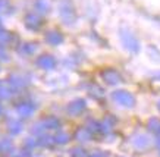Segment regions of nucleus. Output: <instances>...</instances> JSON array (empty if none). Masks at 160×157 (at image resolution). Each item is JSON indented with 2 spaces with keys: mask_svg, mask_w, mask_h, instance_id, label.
<instances>
[{
  "mask_svg": "<svg viewBox=\"0 0 160 157\" xmlns=\"http://www.w3.org/2000/svg\"><path fill=\"white\" fill-rule=\"evenodd\" d=\"M0 151L3 153L12 151V142H10V140H2L0 141Z\"/></svg>",
  "mask_w": 160,
  "mask_h": 157,
  "instance_id": "obj_24",
  "label": "nucleus"
},
{
  "mask_svg": "<svg viewBox=\"0 0 160 157\" xmlns=\"http://www.w3.org/2000/svg\"><path fill=\"white\" fill-rule=\"evenodd\" d=\"M2 113H3V106H2V103H0V116H2Z\"/></svg>",
  "mask_w": 160,
  "mask_h": 157,
  "instance_id": "obj_33",
  "label": "nucleus"
},
{
  "mask_svg": "<svg viewBox=\"0 0 160 157\" xmlns=\"http://www.w3.org/2000/svg\"><path fill=\"white\" fill-rule=\"evenodd\" d=\"M34 7L38 13H47L50 9V2L49 0H35Z\"/></svg>",
  "mask_w": 160,
  "mask_h": 157,
  "instance_id": "obj_16",
  "label": "nucleus"
},
{
  "mask_svg": "<svg viewBox=\"0 0 160 157\" xmlns=\"http://www.w3.org/2000/svg\"><path fill=\"white\" fill-rule=\"evenodd\" d=\"M22 129H24L22 123H21L19 120H16V119H12V120H9V122H8V131H9L10 134H13V135L19 134Z\"/></svg>",
  "mask_w": 160,
  "mask_h": 157,
  "instance_id": "obj_15",
  "label": "nucleus"
},
{
  "mask_svg": "<svg viewBox=\"0 0 160 157\" xmlns=\"http://www.w3.org/2000/svg\"><path fill=\"white\" fill-rule=\"evenodd\" d=\"M113 128H115V118H112V116H107L100 122V132L103 134L112 132Z\"/></svg>",
  "mask_w": 160,
  "mask_h": 157,
  "instance_id": "obj_12",
  "label": "nucleus"
},
{
  "mask_svg": "<svg viewBox=\"0 0 160 157\" xmlns=\"http://www.w3.org/2000/svg\"><path fill=\"white\" fill-rule=\"evenodd\" d=\"M87 107V103H85V100L84 98H77V100H73L71 103L68 104V113L69 115H72V116H78V115H81V113L85 110Z\"/></svg>",
  "mask_w": 160,
  "mask_h": 157,
  "instance_id": "obj_5",
  "label": "nucleus"
},
{
  "mask_svg": "<svg viewBox=\"0 0 160 157\" xmlns=\"http://www.w3.org/2000/svg\"><path fill=\"white\" fill-rule=\"evenodd\" d=\"M91 135L92 134L88 131L85 126H82V128H79L77 131V134H75V138H77L78 141H81V142H87V141H90L91 140Z\"/></svg>",
  "mask_w": 160,
  "mask_h": 157,
  "instance_id": "obj_14",
  "label": "nucleus"
},
{
  "mask_svg": "<svg viewBox=\"0 0 160 157\" xmlns=\"http://www.w3.org/2000/svg\"><path fill=\"white\" fill-rule=\"evenodd\" d=\"M88 157H109V154L102 150H96V151H92L91 154H88Z\"/></svg>",
  "mask_w": 160,
  "mask_h": 157,
  "instance_id": "obj_29",
  "label": "nucleus"
},
{
  "mask_svg": "<svg viewBox=\"0 0 160 157\" xmlns=\"http://www.w3.org/2000/svg\"><path fill=\"white\" fill-rule=\"evenodd\" d=\"M8 59H9V57H8V53H6V50L3 49L2 46H0V60H3V62H6Z\"/></svg>",
  "mask_w": 160,
  "mask_h": 157,
  "instance_id": "obj_31",
  "label": "nucleus"
},
{
  "mask_svg": "<svg viewBox=\"0 0 160 157\" xmlns=\"http://www.w3.org/2000/svg\"><path fill=\"white\" fill-rule=\"evenodd\" d=\"M9 85L15 90H21V88H24V87L28 85V79L25 78L24 75L13 74L9 76Z\"/></svg>",
  "mask_w": 160,
  "mask_h": 157,
  "instance_id": "obj_10",
  "label": "nucleus"
},
{
  "mask_svg": "<svg viewBox=\"0 0 160 157\" xmlns=\"http://www.w3.org/2000/svg\"><path fill=\"white\" fill-rule=\"evenodd\" d=\"M10 157H28V151L27 150H13V151H10Z\"/></svg>",
  "mask_w": 160,
  "mask_h": 157,
  "instance_id": "obj_27",
  "label": "nucleus"
},
{
  "mask_svg": "<svg viewBox=\"0 0 160 157\" xmlns=\"http://www.w3.org/2000/svg\"><path fill=\"white\" fill-rule=\"evenodd\" d=\"M102 78L109 85H116V84L122 82V75L113 68H107L104 71H102Z\"/></svg>",
  "mask_w": 160,
  "mask_h": 157,
  "instance_id": "obj_4",
  "label": "nucleus"
},
{
  "mask_svg": "<svg viewBox=\"0 0 160 157\" xmlns=\"http://www.w3.org/2000/svg\"><path fill=\"white\" fill-rule=\"evenodd\" d=\"M157 107H159V110H160V100H159V103H157Z\"/></svg>",
  "mask_w": 160,
  "mask_h": 157,
  "instance_id": "obj_34",
  "label": "nucleus"
},
{
  "mask_svg": "<svg viewBox=\"0 0 160 157\" xmlns=\"http://www.w3.org/2000/svg\"><path fill=\"white\" fill-rule=\"evenodd\" d=\"M85 128H87L91 134L100 132V122H96V120H88L87 125H85Z\"/></svg>",
  "mask_w": 160,
  "mask_h": 157,
  "instance_id": "obj_22",
  "label": "nucleus"
},
{
  "mask_svg": "<svg viewBox=\"0 0 160 157\" xmlns=\"http://www.w3.org/2000/svg\"><path fill=\"white\" fill-rule=\"evenodd\" d=\"M40 142L38 140H35V138H29V140H27V145L28 147H35V145H38Z\"/></svg>",
  "mask_w": 160,
  "mask_h": 157,
  "instance_id": "obj_30",
  "label": "nucleus"
},
{
  "mask_svg": "<svg viewBox=\"0 0 160 157\" xmlns=\"http://www.w3.org/2000/svg\"><path fill=\"white\" fill-rule=\"evenodd\" d=\"M37 52V46L35 43H25L19 47V53L25 54V56H29V54H34Z\"/></svg>",
  "mask_w": 160,
  "mask_h": 157,
  "instance_id": "obj_17",
  "label": "nucleus"
},
{
  "mask_svg": "<svg viewBox=\"0 0 160 157\" xmlns=\"http://www.w3.org/2000/svg\"><path fill=\"white\" fill-rule=\"evenodd\" d=\"M148 129H150L151 132L159 134L160 132V119L151 118L150 120H148Z\"/></svg>",
  "mask_w": 160,
  "mask_h": 157,
  "instance_id": "obj_20",
  "label": "nucleus"
},
{
  "mask_svg": "<svg viewBox=\"0 0 160 157\" xmlns=\"http://www.w3.org/2000/svg\"><path fill=\"white\" fill-rule=\"evenodd\" d=\"M112 98H113V101L116 104L126 109L134 107V104H135L134 96L129 91H126V90H116V91H113L112 93Z\"/></svg>",
  "mask_w": 160,
  "mask_h": 157,
  "instance_id": "obj_2",
  "label": "nucleus"
},
{
  "mask_svg": "<svg viewBox=\"0 0 160 157\" xmlns=\"http://www.w3.org/2000/svg\"><path fill=\"white\" fill-rule=\"evenodd\" d=\"M10 41V34L5 30H0V46L8 44Z\"/></svg>",
  "mask_w": 160,
  "mask_h": 157,
  "instance_id": "obj_25",
  "label": "nucleus"
},
{
  "mask_svg": "<svg viewBox=\"0 0 160 157\" xmlns=\"http://www.w3.org/2000/svg\"><path fill=\"white\" fill-rule=\"evenodd\" d=\"M12 87L10 85H5L2 84L0 85V100H8V98L12 97Z\"/></svg>",
  "mask_w": 160,
  "mask_h": 157,
  "instance_id": "obj_18",
  "label": "nucleus"
},
{
  "mask_svg": "<svg viewBox=\"0 0 160 157\" xmlns=\"http://www.w3.org/2000/svg\"><path fill=\"white\" fill-rule=\"evenodd\" d=\"M119 35H121L122 44H123V47H125L128 52H131V53H138V52H140V41L137 40V37L132 34L129 30L122 28Z\"/></svg>",
  "mask_w": 160,
  "mask_h": 157,
  "instance_id": "obj_1",
  "label": "nucleus"
},
{
  "mask_svg": "<svg viewBox=\"0 0 160 157\" xmlns=\"http://www.w3.org/2000/svg\"><path fill=\"white\" fill-rule=\"evenodd\" d=\"M131 142L137 150H146L150 145V138L147 137L146 134H137V135L132 137Z\"/></svg>",
  "mask_w": 160,
  "mask_h": 157,
  "instance_id": "obj_9",
  "label": "nucleus"
},
{
  "mask_svg": "<svg viewBox=\"0 0 160 157\" xmlns=\"http://www.w3.org/2000/svg\"><path fill=\"white\" fill-rule=\"evenodd\" d=\"M0 85H2V82H0Z\"/></svg>",
  "mask_w": 160,
  "mask_h": 157,
  "instance_id": "obj_35",
  "label": "nucleus"
},
{
  "mask_svg": "<svg viewBox=\"0 0 160 157\" xmlns=\"http://www.w3.org/2000/svg\"><path fill=\"white\" fill-rule=\"evenodd\" d=\"M54 141L56 144H66L69 141V135L66 132H58L54 135Z\"/></svg>",
  "mask_w": 160,
  "mask_h": 157,
  "instance_id": "obj_23",
  "label": "nucleus"
},
{
  "mask_svg": "<svg viewBox=\"0 0 160 157\" xmlns=\"http://www.w3.org/2000/svg\"><path fill=\"white\" fill-rule=\"evenodd\" d=\"M72 157H88V154L84 148H73Z\"/></svg>",
  "mask_w": 160,
  "mask_h": 157,
  "instance_id": "obj_26",
  "label": "nucleus"
},
{
  "mask_svg": "<svg viewBox=\"0 0 160 157\" xmlns=\"http://www.w3.org/2000/svg\"><path fill=\"white\" fill-rule=\"evenodd\" d=\"M156 145H157V148L160 150V137H157L156 138Z\"/></svg>",
  "mask_w": 160,
  "mask_h": 157,
  "instance_id": "obj_32",
  "label": "nucleus"
},
{
  "mask_svg": "<svg viewBox=\"0 0 160 157\" xmlns=\"http://www.w3.org/2000/svg\"><path fill=\"white\" fill-rule=\"evenodd\" d=\"M59 16L66 25H72L75 22V19H77L75 9H73V6L69 2H62L60 3V6H59Z\"/></svg>",
  "mask_w": 160,
  "mask_h": 157,
  "instance_id": "obj_3",
  "label": "nucleus"
},
{
  "mask_svg": "<svg viewBox=\"0 0 160 157\" xmlns=\"http://www.w3.org/2000/svg\"><path fill=\"white\" fill-rule=\"evenodd\" d=\"M41 125H43L44 131H46V129H59L60 120H59L58 118H54V116H49V118H46L41 120Z\"/></svg>",
  "mask_w": 160,
  "mask_h": 157,
  "instance_id": "obj_13",
  "label": "nucleus"
},
{
  "mask_svg": "<svg viewBox=\"0 0 160 157\" xmlns=\"http://www.w3.org/2000/svg\"><path fill=\"white\" fill-rule=\"evenodd\" d=\"M46 41L52 46H59L63 43V35L60 31H56V30H52L46 34Z\"/></svg>",
  "mask_w": 160,
  "mask_h": 157,
  "instance_id": "obj_11",
  "label": "nucleus"
},
{
  "mask_svg": "<svg viewBox=\"0 0 160 157\" xmlns=\"http://www.w3.org/2000/svg\"><path fill=\"white\" fill-rule=\"evenodd\" d=\"M37 66L44 69V71H52L56 66V59L53 56H50V54H43V56H40L37 59Z\"/></svg>",
  "mask_w": 160,
  "mask_h": 157,
  "instance_id": "obj_8",
  "label": "nucleus"
},
{
  "mask_svg": "<svg viewBox=\"0 0 160 157\" xmlns=\"http://www.w3.org/2000/svg\"><path fill=\"white\" fill-rule=\"evenodd\" d=\"M8 9H9V2L8 0H0V15L8 12Z\"/></svg>",
  "mask_w": 160,
  "mask_h": 157,
  "instance_id": "obj_28",
  "label": "nucleus"
},
{
  "mask_svg": "<svg viewBox=\"0 0 160 157\" xmlns=\"http://www.w3.org/2000/svg\"><path fill=\"white\" fill-rule=\"evenodd\" d=\"M38 142H40V145H43V147H53L54 144H56L54 137H52V135H41Z\"/></svg>",
  "mask_w": 160,
  "mask_h": 157,
  "instance_id": "obj_19",
  "label": "nucleus"
},
{
  "mask_svg": "<svg viewBox=\"0 0 160 157\" xmlns=\"http://www.w3.org/2000/svg\"><path fill=\"white\" fill-rule=\"evenodd\" d=\"M24 24L28 30L37 31L41 27V19H40V16L37 13H27L24 18Z\"/></svg>",
  "mask_w": 160,
  "mask_h": 157,
  "instance_id": "obj_7",
  "label": "nucleus"
},
{
  "mask_svg": "<svg viewBox=\"0 0 160 157\" xmlns=\"http://www.w3.org/2000/svg\"><path fill=\"white\" fill-rule=\"evenodd\" d=\"M35 110V106L32 103H29V101H21V103L16 104V113H18V116L21 118H29Z\"/></svg>",
  "mask_w": 160,
  "mask_h": 157,
  "instance_id": "obj_6",
  "label": "nucleus"
},
{
  "mask_svg": "<svg viewBox=\"0 0 160 157\" xmlns=\"http://www.w3.org/2000/svg\"><path fill=\"white\" fill-rule=\"evenodd\" d=\"M90 94H91L94 98H103L104 97V91H103L102 87H98V85H92L91 88H90Z\"/></svg>",
  "mask_w": 160,
  "mask_h": 157,
  "instance_id": "obj_21",
  "label": "nucleus"
}]
</instances>
